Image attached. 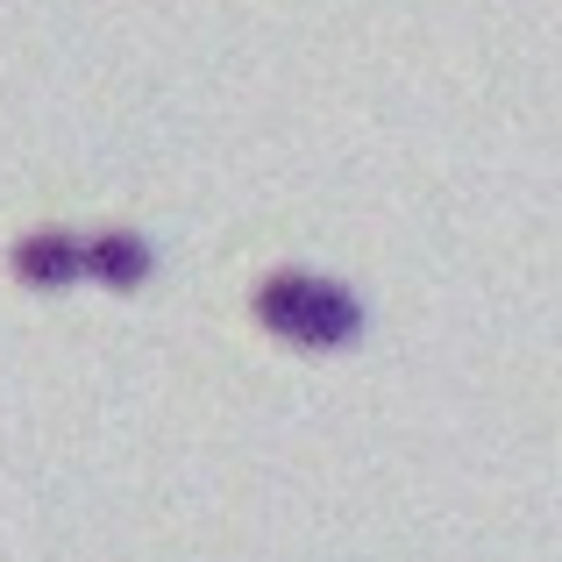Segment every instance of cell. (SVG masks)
Instances as JSON below:
<instances>
[{"label":"cell","mask_w":562,"mask_h":562,"mask_svg":"<svg viewBox=\"0 0 562 562\" xmlns=\"http://www.w3.org/2000/svg\"><path fill=\"white\" fill-rule=\"evenodd\" d=\"M249 314L278 335L285 349H306V357H335V349H357L363 342V321L371 306L342 285V278H321V271H271L257 278L249 292Z\"/></svg>","instance_id":"obj_1"},{"label":"cell","mask_w":562,"mask_h":562,"mask_svg":"<svg viewBox=\"0 0 562 562\" xmlns=\"http://www.w3.org/2000/svg\"><path fill=\"white\" fill-rule=\"evenodd\" d=\"M14 278H22L29 292H71L86 285V235L71 228H29L22 243H14Z\"/></svg>","instance_id":"obj_2"},{"label":"cell","mask_w":562,"mask_h":562,"mask_svg":"<svg viewBox=\"0 0 562 562\" xmlns=\"http://www.w3.org/2000/svg\"><path fill=\"white\" fill-rule=\"evenodd\" d=\"M150 271H157V249L136 228H93L86 235V285L136 292V285H150Z\"/></svg>","instance_id":"obj_3"}]
</instances>
